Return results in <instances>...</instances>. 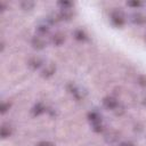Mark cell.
<instances>
[{"mask_svg": "<svg viewBox=\"0 0 146 146\" xmlns=\"http://www.w3.org/2000/svg\"><path fill=\"white\" fill-rule=\"evenodd\" d=\"M110 22H111V24L114 27L121 29L127 23V16H125V14L121 9H117L116 8L114 10H112L111 14H110Z\"/></svg>", "mask_w": 146, "mask_h": 146, "instance_id": "obj_1", "label": "cell"}, {"mask_svg": "<svg viewBox=\"0 0 146 146\" xmlns=\"http://www.w3.org/2000/svg\"><path fill=\"white\" fill-rule=\"evenodd\" d=\"M31 46H32V48H34L36 50H42L47 47V41H46L44 36L35 34L31 40Z\"/></svg>", "mask_w": 146, "mask_h": 146, "instance_id": "obj_2", "label": "cell"}, {"mask_svg": "<svg viewBox=\"0 0 146 146\" xmlns=\"http://www.w3.org/2000/svg\"><path fill=\"white\" fill-rule=\"evenodd\" d=\"M27 65H29V67H30L31 70L36 71V70H40L41 67H43V66L46 65V63H44V59H43L42 57L33 56V57H31V58L29 59Z\"/></svg>", "mask_w": 146, "mask_h": 146, "instance_id": "obj_3", "label": "cell"}, {"mask_svg": "<svg viewBox=\"0 0 146 146\" xmlns=\"http://www.w3.org/2000/svg\"><path fill=\"white\" fill-rule=\"evenodd\" d=\"M103 106L108 111H116V108L120 106L119 100L112 96H107L103 98Z\"/></svg>", "mask_w": 146, "mask_h": 146, "instance_id": "obj_4", "label": "cell"}, {"mask_svg": "<svg viewBox=\"0 0 146 146\" xmlns=\"http://www.w3.org/2000/svg\"><path fill=\"white\" fill-rule=\"evenodd\" d=\"M67 90H68V92H70L76 100H81V99L84 97V91H83L79 86H76V84H74V83H70V84L67 86Z\"/></svg>", "mask_w": 146, "mask_h": 146, "instance_id": "obj_5", "label": "cell"}, {"mask_svg": "<svg viewBox=\"0 0 146 146\" xmlns=\"http://www.w3.org/2000/svg\"><path fill=\"white\" fill-rule=\"evenodd\" d=\"M87 119H88V121L91 123V125H95V124H98V123H102V122H103L102 114H100L99 111H97V110H91V111H89L88 114H87Z\"/></svg>", "mask_w": 146, "mask_h": 146, "instance_id": "obj_6", "label": "cell"}, {"mask_svg": "<svg viewBox=\"0 0 146 146\" xmlns=\"http://www.w3.org/2000/svg\"><path fill=\"white\" fill-rule=\"evenodd\" d=\"M55 72H56V65L50 63V64H47V65H44L42 67L40 75L42 78H44V79H49L50 76H52L55 74Z\"/></svg>", "mask_w": 146, "mask_h": 146, "instance_id": "obj_7", "label": "cell"}, {"mask_svg": "<svg viewBox=\"0 0 146 146\" xmlns=\"http://www.w3.org/2000/svg\"><path fill=\"white\" fill-rule=\"evenodd\" d=\"M129 21L135 25H143L144 23H146V17L141 13L136 11L129 16Z\"/></svg>", "mask_w": 146, "mask_h": 146, "instance_id": "obj_8", "label": "cell"}, {"mask_svg": "<svg viewBox=\"0 0 146 146\" xmlns=\"http://www.w3.org/2000/svg\"><path fill=\"white\" fill-rule=\"evenodd\" d=\"M44 112H47V107H46L44 104L41 103V102L35 103V104L32 106V108H31V114H32L33 116H40V115H42Z\"/></svg>", "mask_w": 146, "mask_h": 146, "instance_id": "obj_9", "label": "cell"}, {"mask_svg": "<svg viewBox=\"0 0 146 146\" xmlns=\"http://www.w3.org/2000/svg\"><path fill=\"white\" fill-rule=\"evenodd\" d=\"M13 131H14V128L9 123H2L1 128H0V136L2 139H6L11 136Z\"/></svg>", "mask_w": 146, "mask_h": 146, "instance_id": "obj_10", "label": "cell"}, {"mask_svg": "<svg viewBox=\"0 0 146 146\" xmlns=\"http://www.w3.org/2000/svg\"><path fill=\"white\" fill-rule=\"evenodd\" d=\"M49 30H50V25H49L46 21L39 23V24L36 25V27H35L36 34H38V35H42V36H44V35L49 32Z\"/></svg>", "mask_w": 146, "mask_h": 146, "instance_id": "obj_11", "label": "cell"}, {"mask_svg": "<svg viewBox=\"0 0 146 146\" xmlns=\"http://www.w3.org/2000/svg\"><path fill=\"white\" fill-rule=\"evenodd\" d=\"M64 41H65V34H63L62 32H56L55 34H52V36L50 39V42L56 47L62 46L64 43Z\"/></svg>", "mask_w": 146, "mask_h": 146, "instance_id": "obj_12", "label": "cell"}, {"mask_svg": "<svg viewBox=\"0 0 146 146\" xmlns=\"http://www.w3.org/2000/svg\"><path fill=\"white\" fill-rule=\"evenodd\" d=\"M57 16H58V18H59V22H62V21L68 22V21H71L72 17H73V11H72V9L59 10V11L57 13Z\"/></svg>", "mask_w": 146, "mask_h": 146, "instance_id": "obj_13", "label": "cell"}, {"mask_svg": "<svg viewBox=\"0 0 146 146\" xmlns=\"http://www.w3.org/2000/svg\"><path fill=\"white\" fill-rule=\"evenodd\" d=\"M73 36H74L75 40L81 41V42L88 40V34H87V32H86L84 30H82V29H76V30H74V31H73Z\"/></svg>", "mask_w": 146, "mask_h": 146, "instance_id": "obj_14", "label": "cell"}, {"mask_svg": "<svg viewBox=\"0 0 146 146\" xmlns=\"http://www.w3.org/2000/svg\"><path fill=\"white\" fill-rule=\"evenodd\" d=\"M19 6H21V9H22V10L30 11V10H32V9L34 8L35 3H34V1H31V0H24V1L21 2Z\"/></svg>", "mask_w": 146, "mask_h": 146, "instance_id": "obj_15", "label": "cell"}, {"mask_svg": "<svg viewBox=\"0 0 146 146\" xmlns=\"http://www.w3.org/2000/svg\"><path fill=\"white\" fill-rule=\"evenodd\" d=\"M57 6L59 7V10H67L73 8V2L67 0H60V1H57Z\"/></svg>", "mask_w": 146, "mask_h": 146, "instance_id": "obj_16", "label": "cell"}, {"mask_svg": "<svg viewBox=\"0 0 146 146\" xmlns=\"http://www.w3.org/2000/svg\"><path fill=\"white\" fill-rule=\"evenodd\" d=\"M125 5L132 9H139L144 6V2L143 1H139V0H130V1H127Z\"/></svg>", "mask_w": 146, "mask_h": 146, "instance_id": "obj_17", "label": "cell"}, {"mask_svg": "<svg viewBox=\"0 0 146 146\" xmlns=\"http://www.w3.org/2000/svg\"><path fill=\"white\" fill-rule=\"evenodd\" d=\"M10 106H11V104L9 102H2L0 104V114L7 113L9 111V108H10Z\"/></svg>", "mask_w": 146, "mask_h": 146, "instance_id": "obj_18", "label": "cell"}, {"mask_svg": "<svg viewBox=\"0 0 146 146\" xmlns=\"http://www.w3.org/2000/svg\"><path fill=\"white\" fill-rule=\"evenodd\" d=\"M91 127H92V130L95 132H97V133H100V132H103L105 130V125H104L103 122L102 123H98V124H95V125H91Z\"/></svg>", "mask_w": 146, "mask_h": 146, "instance_id": "obj_19", "label": "cell"}, {"mask_svg": "<svg viewBox=\"0 0 146 146\" xmlns=\"http://www.w3.org/2000/svg\"><path fill=\"white\" fill-rule=\"evenodd\" d=\"M137 83L140 86V87H143V88H146V75H139L138 78H137Z\"/></svg>", "mask_w": 146, "mask_h": 146, "instance_id": "obj_20", "label": "cell"}, {"mask_svg": "<svg viewBox=\"0 0 146 146\" xmlns=\"http://www.w3.org/2000/svg\"><path fill=\"white\" fill-rule=\"evenodd\" d=\"M35 146H55L51 141H48V140H41V141H39Z\"/></svg>", "mask_w": 146, "mask_h": 146, "instance_id": "obj_21", "label": "cell"}, {"mask_svg": "<svg viewBox=\"0 0 146 146\" xmlns=\"http://www.w3.org/2000/svg\"><path fill=\"white\" fill-rule=\"evenodd\" d=\"M117 146H135V144L132 141H129V140H125V141H122Z\"/></svg>", "mask_w": 146, "mask_h": 146, "instance_id": "obj_22", "label": "cell"}, {"mask_svg": "<svg viewBox=\"0 0 146 146\" xmlns=\"http://www.w3.org/2000/svg\"><path fill=\"white\" fill-rule=\"evenodd\" d=\"M7 8H8V6L6 5V2L5 1H1L0 2V9H1V11H5Z\"/></svg>", "mask_w": 146, "mask_h": 146, "instance_id": "obj_23", "label": "cell"}]
</instances>
